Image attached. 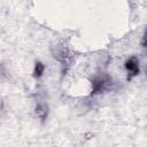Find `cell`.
<instances>
[{
	"label": "cell",
	"instance_id": "cell-2",
	"mask_svg": "<svg viewBox=\"0 0 147 147\" xmlns=\"http://www.w3.org/2000/svg\"><path fill=\"white\" fill-rule=\"evenodd\" d=\"M107 84H108V82L105 78H95L93 80V83H92V85H93V93L101 92L102 90H105Z\"/></svg>",
	"mask_w": 147,
	"mask_h": 147
},
{
	"label": "cell",
	"instance_id": "cell-1",
	"mask_svg": "<svg viewBox=\"0 0 147 147\" xmlns=\"http://www.w3.org/2000/svg\"><path fill=\"white\" fill-rule=\"evenodd\" d=\"M125 68L129 72H131L132 75H137L139 72V61L136 57H131L126 61L125 63Z\"/></svg>",
	"mask_w": 147,
	"mask_h": 147
},
{
	"label": "cell",
	"instance_id": "cell-3",
	"mask_svg": "<svg viewBox=\"0 0 147 147\" xmlns=\"http://www.w3.org/2000/svg\"><path fill=\"white\" fill-rule=\"evenodd\" d=\"M44 70H45L44 64H42V63H40V62H37V63H36V67H34V71H33L34 77H40V76L42 75Z\"/></svg>",
	"mask_w": 147,
	"mask_h": 147
}]
</instances>
